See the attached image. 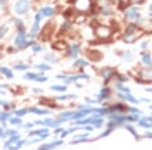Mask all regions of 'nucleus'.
Returning a JSON list of instances; mask_svg holds the SVG:
<instances>
[{
    "instance_id": "obj_1",
    "label": "nucleus",
    "mask_w": 152,
    "mask_h": 150,
    "mask_svg": "<svg viewBox=\"0 0 152 150\" xmlns=\"http://www.w3.org/2000/svg\"><path fill=\"white\" fill-rule=\"evenodd\" d=\"M29 7V4H28V0H19L18 4H16V10H18L19 14H23V12H26Z\"/></svg>"
},
{
    "instance_id": "obj_2",
    "label": "nucleus",
    "mask_w": 152,
    "mask_h": 150,
    "mask_svg": "<svg viewBox=\"0 0 152 150\" xmlns=\"http://www.w3.org/2000/svg\"><path fill=\"white\" fill-rule=\"evenodd\" d=\"M75 5H76L80 10H86L88 7H90V0H76Z\"/></svg>"
},
{
    "instance_id": "obj_3",
    "label": "nucleus",
    "mask_w": 152,
    "mask_h": 150,
    "mask_svg": "<svg viewBox=\"0 0 152 150\" xmlns=\"http://www.w3.org/2000/svg\"><path fill=\"white\" fill-rule=\"evenodd\" d=\"M97 35H100V36H107V35H109V29H104V26H102V29H97Z\"/></svg>"
},
{
    "instance_id": "obj_4",
    "label": "nucleus",
    "mask_w": 152,
    "mask_h": 150,
    "mask_svg": "<svg viewBox=\"0 0 152 150\" xmlns=\"http://www.w3.org/2000/svg\"><path fill=\"white\" fill-rule=\"evenodd\" d=\"M52 12H54L52 9H42V10H40V14H43V16H50Z\"/></svg>"
}]
</instances>
